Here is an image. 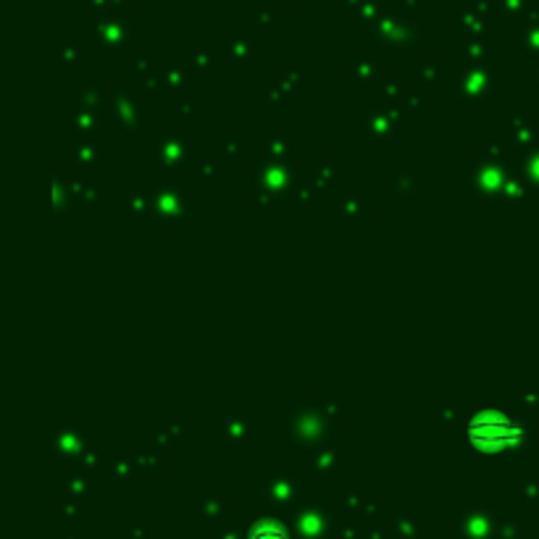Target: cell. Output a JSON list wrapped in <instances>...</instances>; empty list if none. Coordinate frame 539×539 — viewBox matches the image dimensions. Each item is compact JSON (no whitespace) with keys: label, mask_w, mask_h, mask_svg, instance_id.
<instances>
[{"label":"cell","mask_w":539,"mask_h":539,"mask_svg":"<svg viewBox=\"0 0 539 539\" xmlns=\"http://www.w3.org/2000/svg\"><path fill=\"white\" fill-rule=\"evenodd\" d=\"M469 442L481 450H500L521 439V424L502 413H479L466 427Z\"/></svg>","instance_id":"obj_1"},{"label":"cell","mask_w":539,"mask_h":539,"mask_svg":"<svg viewBox=\"0 0 539 539\" xmlns=\"http://www.w3.org/2000/svg\"><path fill=\"white\" fill-rule=\"evenodd\" d=\"M250 539H287V537H284V529H281L280 523L263 521V523H259V526L253 529Z\"/></svg>","instance_id":"obj_2"}]
</instances>
